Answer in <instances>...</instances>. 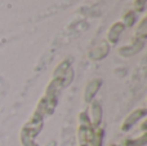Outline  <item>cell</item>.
<instances>
[{
	"instance_id": "1",
	"label": "cell",
	"mask_w": 147,
	"mask_h": 146,
	"mask_svg": "<svg viewBox=\"0 0 147 146\" xmlns=\"http://www.w3.org/2000/svg\"><path fill=\"white\" fill-rule=\"evenodd\" d=\"M96 129L90 123L88 114L86 113H80L79 115V127H78V140L80 146H90L93 141Z\"/></svg>"
},
{
	"instance_id": "2",
	"label": "cell",
	"mask_w": 147,
	"mask_h": 146,
	"mask_svg": "<svg viewBox=\"0 0 147 146\" xmlns=\"http://www.w3.org/2000/svg\"><path fill=\"white\" fill-rule=\"evenodd\" d=\"M143 47H145V40L136 38L129 45H124L117 49V53L121 57H132V56H134V54H137L138 52L142 51Z\"/></svg>"
},
{
	"instance_id": "3",
	"label": "cell",
	"mask_w": 147,
	"mask_h": 146,
	"mask_svg": "<svg viewBox=\"0 0 147 146\" xmlns=\"http://www.w3.org/2000/svg\"><path fill=\"white\" fill-rule=\"evenodd\" d=\"M146 109H137V110H134L133 113H130L129 115L127 116V119H125L124 122H123L121 124V131H129L130 128H132L133 126H134L136 123H137L140 119L145 118L146 116Z\"/></svg>"
},
{
	"instance_id": "4",
	"label": "cell",
	"mask_w": 147,
	"mask_h": 146,
	"mask_svg": "<svg viewBox=\"0 0 147 146\" xmlns=\"http://www.w3.org/2000/svg\"><path fill=\"white\" fill-rule=\"evenodd\" d=\"M101 85H102V79H98V78L97 79H92L86 84L85 89H84V101L86 103H90L94 100V96L99 91Z\"/></svg>"
},
{
	"instance_id": "5",
	"label": "cell",
	"mask_w": 147,
	"mask_h": 146,
	"mask_svg": "<svg viewBox=\"0 0 147 146\" xmlns=\"http://www.w3.org/2000/svg\"><path fill=\"white\" fill-rule=\"evenodd\" d=\"M110 52V44L107 41H102L98 45H96L94 48H92L89 51V58L93 59V61H101L105 57L109 54Z\"/></svg>"
},
{
	"instance_id": "6",
	"label": "cell",
	"mask_w": 147,
	"mask_h": 146,
	"mask_svg": "<svg viewBox=\"0 0 147 146\" xmlns=\"http://www.w3.org/2000/svg\"><path fill=\"white\" fill-rule=\"evenodd\" d=\"M125 30V25L123 22H115L111 25V27L107 31V40L111 44H116L119 40L121 32Z\"/></svg>"
},
{
	"instance_id": "7",
	"label": "cell",
	"mask_w": 147,
	"mask_h": 146,
	"mask_svg": "<svg viewBox=\"0 0 147 146\" xmlns=\"http://www.w3.org/2000/svg\"><path fill=\"white\" fill-rule=\"evenodd\" d=\"M92 105H90V110H92V126L94 127V128H98L99 124H101L102 122V107L101 105H99L98 101H92Z\"/></svg>"
},
{
	"instance_id": "8",
	"label": "cell",
	"mask_w": 147,
	"mask_h": 146,
	"mask_svg": "<svg viewBox=\"0 0 147 146\" xmlns=\"http://www.w3.org/2000/svg\"><path fill=\"white\" fill-rule=\"evenodd\" d=\"M70 62L67 61H62L61 64L57 66V69L54 70V72H53V79H61V82H62V78H63V75L67 72V70L70 69Z\"/></svg>"
},
{
	"instance_id": "9",
	"label": "cell",
	"mask_w": 147,
	"mask_h": 146,
	"mask_svg": "<svg viewBox=\"0 0 147 146\" xmlns=\"http://www.w3.org/2000/svg\"><path fill=\"white\" fill-rule=\"evenodd\" d=\"M147 18L143 17L142 20H141L140 25H138L137 27V31H136V36H137V39H142V40H145L146 36H147Z\"/></svg>"
},
{
	"instance_id": "10",
	"label": "cell",
	"mask_w": 147,
	"mask_h": 146,
	"mask_svg": "<svg viewBox=\"0 0 147 146\" xmlns=\"http://www.w3.org/2000/svg\"><path fill=\"white\" fill-rule=\"evenodd\" d=\"M136 20H137V17H136V13L134 12H127L124 14V17H123V23L125 25V27H132L133 25L136 23Z\"/></svg>"
},
{
	"instance_id": "11",
	"label": "cell",
	"mask_w": 147,
	"mask_h": 146,
	"mask_svg": "<svg viewBox=\"0 0 147 146\" xmlns=\"http://www.w3.org/2000/svg\"><path fill=\"white\" fill-rule=\"evenodd\" d=\"M47 146H56V142L54 141H51V142H48V145Z\"/></svg>"
},
{
	"instance_id": "12",
	"label": "cell",
	"mask_w": 147,
	"mask_h": 146,
	"mask_svg": "<svg viewBox=\"0 0 147 146\" xmlns=\"http://www.w3.org/2000/svg\"><path fill=\"white\" fill-rule=\"evenodd\" d=\"M110 146H116V145H110Z\"/></svg>"
}]
</instances>
